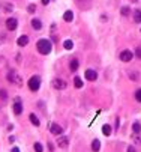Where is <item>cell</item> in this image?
Masks as SVG:
<instances>
[{"mask_svg":"<svg viewBox=\"0 0 141 152\" xmlns=\"http://www.w3.org/2000/svg\"><path fill=\"white\" fill-rule=\"evenodd\" d=\"M36 47H38L41 54H50V51H51V42L48 39H39Z\"/></svg>","mask_w":141,"mask_h":152,"instance_id":"1","label":"cell"},{"mask_svg":"<svg viewBox=\"0 0 141 152\" xmlns=\"http://www.w3.org/2000/svg\"><path fill=\"white\" fill-rule=\"evenodd\" d=\"M8 81L15 83L17 86H21V85H23L21 77H20V74H17L15 71H9V74H8Z\"/></svg>","mask_w":141,"mask_h":152,"instance_id":"2","label":"cell"},{"mask_svg":"<svg viewBox=\"0 0 141 152\" xmlns=\"http://www.w3.org/2000/svg\"><path fill=\"white\" fill-rule=\"evenodd\" d=\"M39 86H41V78L39 77H32L29 80V87H30V91H33V92H36L39 89Z\"/></svg>","mask_w":141,"mask_h":152,"instance_id":"3","label":"cell"},{"mask_svg":"<svg viewBox=\"0 0 141 152\" xmlns=\"http://www.w3.org/2000/svg\"><path fill=\"white\" fill-rule=\"evenodd\" d=\"M132 57H134V54H132L131 50H123L122 53H120V60L122 62H131Z\"/></svg>","mask_w":141,"mask_h":152,"instance_id":"4","label":"cell"},{"mask_svg":"<svg viewBox=\"0 0 141 152\" xmlns=\"http://www.w3.org/2000/svg\"><path fill=\"white\" fill-rule=\"evenodd\" d=\"M50 131H51V133H53L54 135H57V137H59V135H62V133H63V128H62L59 124H54V122H53V124L50 125Z\"/></svg>","mask_w":141,"mask_h":152,"instance_id":"5","label":"cell"},{"mask_svg":"<svg viewBox=\"0 0 141 152\" xmlns=\"http://www.w3.org/2000/svg\"><path fill=\"white\" fill-rule=\"evenodd\" d=\"M21 112H23L21 99H20V98H15V102H14V113H15V114H21Z\"/></svg>","mask_w":141,"mask_h":152,"instance_id":"6","label":"cell"},{"mask_svg":"<svg viewBox=\"0 0 141 152\" xmlns=\"http://www.w3.org/2000/svg\"><path fill=\"white\" fill-rule=\"evenodd\" d=\"M68 143H69V140H68L66 135H59V137H57V146H60V148H68Z\"/></svg>","mask_w":141,"mask_h":152,"instance_id":"7","label":"cell"},{"mask_svg":"<svg viewBox=\"0 0 141 152\" xmlns=\"http://www.w3.org/2000/svg\"><path fill=\"white\" fill-rule=\"evenodd\" d=\"M53 87L54 89H59V91H62V89L66 87V83L63 80H60V78H56V80H53Z\"/></svg>","mask_w":141,"mask_h":152,"instance_id":"8","label":"cell"},{"mask_svg":"<svg viewBox=\"0 0 141 152\" xmlns=\"http://www.w3.org/2000/svg\"><path fill=\"white\" fill-rule=\"evenodd\" d=\"M86 78H87L89 81H95L96 78H98V72L93 71V69H87L86 71Z\"/></svg>","mask_w":141,"mask_h":152,"instance_id":"9","label":"cell"},{"mask_svg":"<svg viewBox=\"0 0 141 152\" xmlns=\"http://www.w3.org/2000/svg\"><path fill=\"white\" fill-rule=\"evenodd\" d=\"M17 26H18V21L15 18H8L6 20V27L9 30H15V29H17Z\"/></svg>","mask_w":141,"mask_h":152,"instance_id":"10","label":"cell"},{"mask_svg":"<svg viewBox=\"0 0 141 152\" xmlns=\"http://www.w3.org/2000/svg\"><path fill=\"white\" fill-rule=\"evenodd\" d=\"M17 44L20 45V47H24V45H27L29 44V38L26 35H23V36H20L18 38V41H17Z\"/></svg>","mask_w":141,"mask_h":152,"instance_id":"11","label":"cell"},{"mask_svg":"<svg viewBox=\"0 0 141 152\" xmlns=\"http://www.w3.org/2000/svg\"><path fill=\"white\" fill-rule=\"evenodd\" d=\"M63 20H65V21H68V23H71L72 20H74V12H72V11H66L63 14Z\"/></svg>","mask_w":141,"mask_h":152,"instance_id":"12","label":"cell"},{"mask_svg":"<svg viewBox=\"0 0 141 152\" xmlns=\"http://www.w3.org/2000/svg\"><path fill=\"white\" fill-rule=\"evenodd\" d=\"M99 149H101V141H99L98 139H95L92 141V151L93 152H98Z\"/></svg>","mask_w":141,"mask_h":152,"instance_id":"13","label":"cell"},{"mask_svg":"<svg viewBox=\"0 0 141 152\" xmlns=\"http://www.w3.org/2000/svg\"><path fill=\"white\" fill-rule=\"evenodd\" d=\"M78 66H80V62H78L77 59H74V60H72L71 63H69V68H71V71H77V69H78Z\"/></svg>","mask_w":141,"mask_h":152,"instance_id":"14","label":"cell"},{"mask_svg":"<svg viewBox=\"0 0 141 152\" xmlns=\"http://www.w3.org/2000/svg\"><path fill=\"white\" fill-rule=\"evenodd\" d=\"M29 118H30V122H32V124L35 125V127H39V124H41V122H39V119H38V116H35V114L32 113V114H30V116H29Z\"/></svg>","mask_w":141,"mask_h":152,"instance_id":"15","label":"cell"},{"mask_svg":"<svg viewBox=\"0 0 141 152\" xmlns=\"http://www.w3.org/2000/svg\"><path fill=\"white\" fill-rule=\"evenodd\" d=\"M32 27H33L35 30H41V27H42V23H41L39 20H33V21H32Z\"/></svg>","mask_w":141,"mask_h":152,"instance_id":"16","label":"cell"},{"mask_svg":"<svg viewBox=\"0 0 141 152\" xmlns=\"http://www.w3.org/2000/svg\"><path fill=\"white\" fill-rule=\"evenodd\" d=\"M63 47H65V50H72L74 48V42H72L71 39H68V41L63 42Z\"/></svg>","mask_w":141,"mask_h":152,"instance_id":"17","label":"cell"},{"mask_svg":"<svg viewBox=\"0 0 141 152\" xmlns=\"http://www.w3.org/2000/svg\"><path fill=\"white\" fill-rule=\"evenodd\" d=\"M74 85H75L77 89H81V87H83V80H81L80 77H75V78H74Z\"/></svg>","mask_w":141,"mask_h":152,"instance_id":"18","label":"cell"},{"mask_svg":"<svg viewBox=\"0 0 141 152\" xmlns=\"http://www.w3.org/2000/svg\"><path fill=\"white\" fill-rule=\"evenodd\" d=\"M102 133H104V135H110L111 134V127L107 124V125H104L102 127Z\"/></svg>","mask_w":141,"mask_h":152,"instance_id":"19","label":"cell"},{"mask_svg":"<svg viewBox=\"0 0 141 152\" xmlns=\"http://www.w3.org/2000/svg\"><path fill=\"white\" fill-rule=\"evenodd\" d=\"M132 130H134V133H135V134L141 133V124H140V122H135V124L132 125Z\"/></svg>","mask_w":141,"mask_h":152,"instance_id":"20","label":"cell"},{"mask_svg":"<svg viewBox=\"0 0 141 152\" xmlns=\"http://www.w3.org/2000/svg\"><path fill=\"white\" fill-rule=\"evenodd\" d=\"M134 20H135V23H141V11L140 9L134 12Z\"/></svg>","mask_w":141,"mask_h":152,"instance_id":"21","label":"cell"},{"mask_svg":"<svg viewBox=\"0 0 141 152\" xmlns=\"http://www.w3.org/2000/svg\"><path fill=\"white\" fill-rule=\"evenodd\" d=\"M129 14H131V9H129L128 6H123V8H122V15H123V17H128Z\"/></svg>","mask_w":141,"mask_h":152,"instance_id":"22","label":"cell"},{"mask_svg":"<svg viewBox=\"0 0 141 152\" xmlns=\"http://www.w3.org/2000/svg\"><path fill=\"white\" fill-rule=\"evenodd\" d=\"M135 99H137L138 102H141V89H138V91L135 92Z\"/></svg>","mask_w":141,"mask_h":152,"instance_id":"23","label":"cell"},{"mask_svg":"<svg viewBox=\"0 0 141 152\" xmlns=\"http://www.w3.org/2000/svg\"><path fill=\"white\" fill-rule=\"evenodd\" d=\"M35 151L36 152H42L44 149H42V145L41 143H35Z\"/></svg>","mask_w":141,"mask_h":152,"instance_id":"24","label":"cell"},{"mask_svg":"<svg viewBox=\"0 0 141 152\" xmlns=\"http://www.w3.org/2000/svg\"><path fill=\"white\" fill-rule=\"evenodd\" d=\"M27 9H29V12H30V14H35L36 6H35V5H29V8H27Z\"/></svg>","mask_w":141,"mask_h":152,"instance_id":"25","label":"cell"},{"mask_svg":"<svg viewBox=\"0 0 141 152\" xmlns=\"http://www.w3.org/2000/svg\"><path fill=\"white\" fill-rule=\"evenodd\" d=\"M129 78H132V80H138V72H132V74H129Z\"/></svg>","mask_w":141,"mask_h":152,"instance_id":"26","label":"cell"},{"mask_svg":"<svg viewBox=\"0 0 141 152\" xmlns=\"http://www.w3.org/2000/svg\"><path fill=\"white\" fill-rule=\"evenodd\" d=\"M0 96H2V99H6V92H5V91H0Z\"/></svg>","mask_w":141,"mask_h":152,"instance_id":"27","label":"cell"},{"mask_svg":"<svg viewBox=\"0 0 141 152\" xmlns=\"http://www.w3.org/2000/svg\"><path fill=\"white\" fill-rule=\"evenodd\" d=\"M137 57H140V59H141V47H138V48H137Z\"/></svg>","mask_w":141,"mask_h":152,"instance_id":"28","label":"cell"},{"mask_svg":"<svg viewBox=\"0 0 141 152\" xmlns=\"http://www.w3.org/2000/svg\"><path fill=\"white\" fill-rule=\"evenodd\" d=\"M128 152H137V151H135L134 146H129V148H128Z\"/></svg>","mask_w":141,"mask_h":152,"instance_id":"29","label":"cell"},{"mask_svg":"<svg viewBox=\"0 0 141 152\" xmlns=\"http://www.w3.org/2000/svg\"><path fill=\"white\" fill-rule=\"evenodd\" d=\"M6 11H12V5H8V6H6Z\"/></svg>","mask_w":141,"mask_h":152,"instance_id":"30","label":"cell"},{"mask_svg":"<svg viewBox=\"0 0 141 152\" xmlns=\"http://www.w3.org/2000/svg\"><path fill=\"white\" fill-rule=\"evenodd\" d=\"M42 3H44V5H48V3H50V0H42Z\"/></svg>","mask_w":141,"mask_h":152,"instance_id":"31","label":"cell"},{"mask_svg":"<svg viewBox=\"0 0 141 152\" xmlns=\"http://www.w3.org/2000/svg\"><path fill=\"white\" fill-rule=\"evenodd\" d=\"M12 152H20V149L18 148H12Z\"/></svg>","mask_w":141,"mask_h":152,"instance_id":"32","label":"cell"},{"mask_svg":"<svg viewBox=\"0 0 141 152\" xmlns=\"http://www.w3.org/2000/svg\"><path fill=\"white\" fill-rule=\"evenodd\" d=\"M131 2H132V3H137V0H131Z\"/></svg>","mask_w":141,"mask_h":152,"instance_id":"33","label":"cell"}]
</instances>
